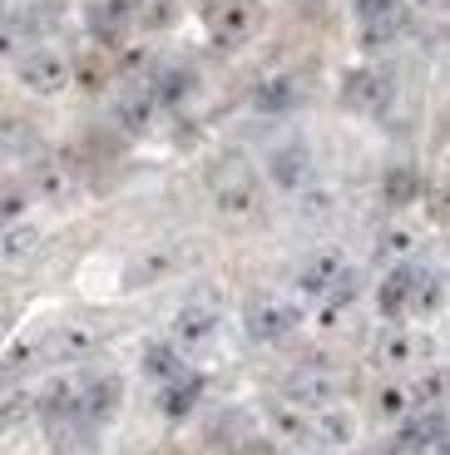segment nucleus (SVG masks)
I'll return each mask as SVG.
<instances>
[{"instance_id": "1", "label": "nucleus", "mask_w": 450, "mask_h": 455, "mask_svg": "<svg viewBox=\"0 0 450 455\" xmlns=\"http://www.w3.org/2000/svg\"><path fill=\"white\" fill-rule=\"evenodd\" d=\"M203 183H208V198H213V208L228 218V223H258L262 213H268V183L258 179V169H253L243 154H218L208 169H203Z\"/></svg>"}, {"instance_id": "2", "label": "nucleus", "mask_w": 450, "mask_h": 455, "mask_svg": "<svg viewBox=\"0 0 450 455\" xmlns=\"http://www.w3.org/2000/svg\"><path fill=\"white\" fill-rule=\"evenodd\" d=\"M337 100L347 114H361V119H376L396 104V75L376 60H361V65H347L337 80Z\"/></svg>"}, {"instance_id": "3", "label": "nucleus", "mask_w": 450, "mask_h": 455, "mask_svg": "<svg viewBox=\"0 0 450 455\" xmlns=\"http://www.w3.org/2000/svg\"><path fill=\"white\" fill-rule=\"evenodd\" d=\"M302 302L297 297H282V292H253L248 302H243V331H248V341H258V347H277V341H287L297 327H302Z\"/></svg>"}, {"instance_id": "4", "label": "nucleus", "mask_w": 450, "mask_h": 455, "mask_svg": "<svg viewBox=\"0 0 450 455\" xmlns=\"http://www.w3.org/2000/svg\"><path fill=\"white\" fill-rule=\"evenodd\" d=\"M203 25L218 50L248 45L262 25V0H203Z\"/></svg>"}, {"instance_id": "5", "label": "nucleus", "mask_w": 450, "mask_h": 455, "mask_svg": "<svg viewBox=\"0 0 450 455\" xmlns=\"http://www.w3.org/2000/svg\"><path fill=\"white\" fill-rule=\"evenodd\" d=\"M15 80L25 84L30 94H40V100H55V94L69 90V80H75V69H69V60L60 55L55 45H25L20 55H15Z\"/></svg>"}, {"instance_id": "6", "label": "nucleus", "mask_w": 450, "mask_h": 455, "mask_svg": "<svg viewBox=\"0 0 450 455\" xmlns=\"http://www.w3.org/2000/svg\"><path fill=\"white\" fill-rule=\"evenodd\" d=\"M351 25L366 50H382L411 30V5L406 0H351Z\"/></svg>"}, {"instance_id": "7", "label": "nucleus", "mask_w": 450, "mask_h": 455, "mask_svg": "<svg viewBox=\"0 0 450 455\" xmlns=\"http://www.w3.org/2000/svg\"><path fill=\"white\" fill-rule=\"evenodd\" d=\"M268 183L277 188V194H307V188H317V154L312 144H302V139H282V144L268 148Z\"/></svg>"}, {"instance_id": "8", "label": "nucleus", "mask_w": 450, "mask_h": 455, "mask_svg": "<svg viewBox=\"0 0 450 455\" xmlns=\"http://www.w3.org/2000/svg\"><path fill=\"white\" fill-rule=\"evenodd\" d=\"M351 277V262H347V252L342 248H317V252H307L302 262H297V277H293V287H297V297L302 302H322V297H332L342 283Z\"/></svg>"}, {"instance_id": "9", "label": "nucleus", "mask_w": 450, "mask_h": 455, "mask_svg": "<svg viewBox=\"0 0 450 455\" xmlns=\"http://www.w3.org/2000/svg\"><path fill=\"white\" fill-rule=\"evenodd\" d=\"M416 283H421V262H396L382 273L372 307L386 327H406V317L416 312Z\"/></svg>"}, {"instance_id": "10", "label": "nucleus", "mask_w": 450, "mask_h": 455, "mask_svg": "<svg viewBox=\"0 0 450 455\" xmlns=\"http://www.w3.org/2000/svg\"><path fill=\"white\" fill-rule=\"evenodd\" d=\"M218 327H223V302H218V292H193L189 302L173 312L169 337L179 341V347H193V341H213Z\"/></svg>"}, {"instance_id": "11", "label": "nucleus", "mask_w": 450, "mask_h": 455, "mask_svg": "<svg viewBox=\"0 0 450 455\" xmlns=\"http://www.w3.org/2000/svg\"><path fill=\"white\" fill-rule=\"evenodd\" d=\"M125 406V381L109 371H84V391H79V426L100 431L114 421V411Z\"/></svg>"}, {"instance_id": "12", "label": "nucleus", "mask_w": 450, "mask_h": 455, "mask_svg": "<svg viewBox=\"0 0 450 455\" xmlns=\"http://www.w3.org/2000/svg\"><path fill=\"white\" fill-rule=\"evenodd\" d=\"M357 435H361V421H357V411L351 406H322V411H312V445H317V455H347L351 445H357Z\"/></svg>"}, {"instance_id": "13", "label": "nucleus", "mask_w": 450, "mask_h": 455, "mask_svg": "<svg viewBox=\"0 0 450 455\" xmlns=\"http://www.w3.org/2000/svg\"><path fill=\"white\" fill-rule=\"evenodd\" d=\"M426 356H430V341L416 327H386L382 341H376V362L386 371H416V366H426Z\"/></svg>"}, {"instance_id": "14", "label": "nucleus", "mask_w": 450, "mask_h": 455, "mask_svg": "<svg viewBox=\"0 0 450 455\" xmlns=\"http://www.w3.org/2000/svg\"><path fill=\"white\" fill-rule=\"evenodd\" d=\"M100 352V331L84 327V322H65V327H55L45 341H40V356H50V362L60 366H84L90 356Z\"/></svg>"}, {"instance_id": "15", "label": "nucleus", "mask_w": 450, "mask_h": 455, "mask_svg": "<svg viewBox=\"0 0 450 455\" xmlns=\"http://www.w3.org/2000/svg\"><path fill=\"white\" fill-rule=\"evenodd\" d=\"M302 100H307V90H302V80H297L293 69L262 75V80L253 84V94H248V104L258 114H293V109H302Z\"/></svg>"}, {"instance_id": "16", "label": "nucleus", "mask_w": 450, "mask_h": 455, "mask_svg": "<svg viewBox=\"0 0 450 455\" xmlns=\"http://www.w3.org/2000/svg\"><path fill=\"white\" fill-rule=\"evenodd\" d=\"M139 371H144V381H154V391L158 387H173L179 376H189V362H183V347L173 337H164V341H149L144 352H139Z\"/></svg>"}, {"instance_id": "17", "label": "nucleus", "mask_w": 450, "mask_h": 455, "mask_svg": "<svg viewBox=\"0 0 450 455\" xmlns=\"http://www.w3.org/2000/svg\"><path fill=\"white\" fill-rule=\"evenodd\" d=\"M139 15H144V0H90L84 20H90V30L100 35L104 45H114L129 25H139Z\"/></svg>"}, {"instance_id": "18", "label": "nucleus", "mask_w": 450, "mask_h": 455, "mask_svg": "<svg viewBox=\"0 0 450 455\" xmlns=\"http://www.w3.org/2000/svg\"><path fill=\"white\" fill-rule=\"evenodd\" d=\"M426 248V233H421L416 223H406V218H396V223H386L382 233H376V252H382L386 262H416V252Z\"/></svg>"}, {"instance_id": "19", "label": "nucleus", "mask_w": 450, "mask_h": 455, "mask_svg": "<svg viewBox=\"0 0 450 455\" xmlns=\"http://www.w3.org/2000/svg\"><path fill=\"white\" fill-rule=\"evenodd\" d=\"M198 401H203V376L198 371H189V376H179L173 387H158L154 391V406H158L164 421H183V416H193Z\"/></svg>"}, {"instance_id": "20", "label": "nucleus", "mask_w": 450, "mask_h": 455, "mask_svg": "<svg viewBox=\"0 0 450 455\" xmlns=\"http://www.w3.org/2000/svg\"><path fill=\"white\" fill-rule=\"evenodd\" d=\"M40 243H45V228L35 223V218L0 228V262H5V267H25V262L40 252Z\"/></svg>"}, {"instance_id": "21", "label": "nucleus", "mask_w": 450, "mask_h": 455, "mask_svg": "<svg viewBox=\"0 0 450 455\" xmlns=\"http://www.w3.org/2000/svg\"><path fill=\"white\" fill-rule=\"evenodd\" d=\"M268 431L277 435L282 445H312V411L297 406V401H277L268 411Z\"/></svg>"}, {"instance_id": "22", "label": "nucleus", "mask_w": 450, "mask_h": 455, "mask_svg": "<svg viewBox=\"0 0 450 455\" xmlns=\"http://www.w3.org/2000/svg\"><path fill=\"white\" fill-rule=\"evenodd\" d=\"M173 267H179V252H173V248L139 252V258L125 267V287H129V292H144V287H154V283H164V277H173Z\"/></svg>"}, {"instance_id": "23", "label": "nucleus", "mask_w": 450, "mask_h": 455, "mask_svg": "<svg viewBox=\"0 0 450 455\" xmlns=\"http://www.w3.org/2000/svg\"><path fill=\"white\" fill-rule=\"evenodd\" d=\"M158 119V100L149 90H129L119 94V104H114V124L125 129V134H149Z\"/></svg>"}, {"instance_id": "24", "label": "nucleus", "mask_w": 450, "mask_h": 455, "mask_svg": "<svg viewBox=\"0 0 450 455\" xmlns=\"http://www.w3.org/2000/svg\"><path fill=\"white\" fill-rule=\"evenodd\" d=\"M144 90L158 100V109H179L183 94L193 90V69H183V65H158L154 75L144 80Z\"/></svg>"}, {"instance_id": "25", "label": "nucleus", "mask_w": 450, "mask_h": 455, "mask_svg": "<svg viewBox=\"0 0 450 455\" xmlns=\"http://www.w3.org/2000/svg\"><path fill=\"white\" fill-rule=\"evenodd\" d=\"M351 307H357V283H351V277H347V283H342V287H337V292H332V297H322V302H317V307H312V317H317V327L337 331L342 322L351 317Z\"/></svg>"}, {"instance_id": "26", "label": "nucleus", "mask_w": 450, "mask_h": 455, "mask_svg": "<svg viewBox=\"0 0 450 455\" xmlns=\"http://www.w3.org/2000/svg\"><path fill=\"white\" fill-rule=\"evenodd\" d=\"M30 194H35V204L45 198V204H60V198H69V173L60 169V164H35V183H30Z\"/></svg>"}, {"instance_id": "27", "label": "nucleus", "mask_w": 450, "mask_h": 455, "mask_svg": "<svg viewBox=\"0 0 450 455\" xmlns=\"http://www.w3.org/2000/svg\"><path fill=\"white\" fill-rule=\"evenodd\" d=\"M446 277H436V273H426L421 267V283H416V312L411 317H436L440 307H446Z\"/></svg>"}, {"instance_id": "28", "label": "nucleus", "mask_w": 450, "mask_h": 455, "mask_svg": "<svg viewBox=\"0 0 450 455\" xmlns=\"http://www.w3.org/2000/svg\"><path fill=\"white\" fill-rule=\"evenodd\" d=\"M411 198H416V179H411V169H401V173H386V204H411Z\"/></svg>"}, {"instance_id": "29", "label": "nucleus", "mask_w": 450, "mask_h": 455, "mask_svg": "<svg viewBox=\"0 0 450 455\" xmlns=\"http://www.w3.org/2000/svg\"><path fill=\"white\" fill-rule=\"evenodd\" d=\"M173 15H179V5H173V0H144V15H139V25H149V30H169Z\"/></svg>"}, {"instance_id": "30", "label": "nucleus", "mask_w": 450, "mask_h": 455, "mask_svg": "<svg viewBox=\"0 0 450 455\" xmlns=\"http://www.w3.org/2000/svg\"><path fill=\"white\" fill-rule=\"evenodd\" d=\"M15 5H35V11H40V0H15Z\"/></svg>"}]
</instances>
